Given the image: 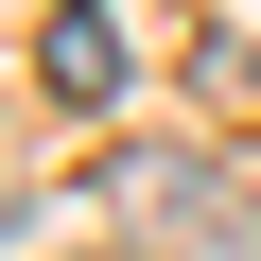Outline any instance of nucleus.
<instances>
[{"instance_id": "obj_2", "label": "nucleus", "mask_w": 261, "mask_h": 261, "mask_svg": "<svg viewBox=\"0 0 261 261\" xmlns=\"http://www.w3.org/2000/svg\"><path fill=\"white\" fill-rule=\"evenodd\" d=\"M35 53H53V105H105V87H122V35H105V0H53V18H35Z\"/></svg>"}, {"instance_id": "obj_1", "label": "nucleus", "mask_w": 261, "mask_h": 261, "mask_svg": "<svg viewBox=\"0 0 261 261\" xmlns=\"http://www.w3.org/2000/svg\"><path fill=\"white\" fill-rule=\"evenodd\" d=\"M105 209L140 226V244H174V261H261V226H226L244 192H226V174H192V157H140V174H122Z\"/></svg>"}]
</instances>
